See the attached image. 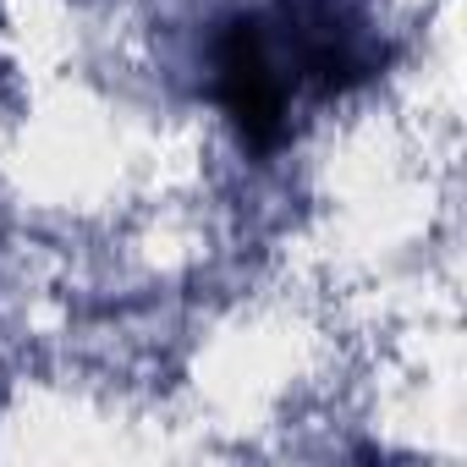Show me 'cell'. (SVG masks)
<instances>
[{
  "mask_svg": "<svg viewBox=\"0 0 467 467\" xmlns=\"http://www.w3.org/2000/svg\"><path fill=\"white\" fill-rule=\"evenodd\" d=\"M214 67H220V105L231 110V121L243 127V138L254 149H281L286 132H292V83L270 50V34H265V17H237L225 34H220V50H214Z\"/></svg>",
  "mask_w": 467,
  "mask_h": 467,
  "instance_id": "obj_1",
  "label": "cell"
}]
</instances>
